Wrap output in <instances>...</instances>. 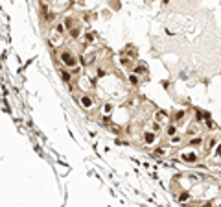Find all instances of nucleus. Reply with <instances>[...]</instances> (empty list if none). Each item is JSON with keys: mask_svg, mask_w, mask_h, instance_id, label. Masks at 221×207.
Here are the masks:
<instances>
[{"mask_svg": "<svg viewBox=\"0 0 221 207\" xmlns=\"http://www.w3.org/2000/svg\"><path fill=\"white\" fill-rule=\"evenodd\" d=\"M201 144H203L201 137H195V139H192V141H190V146H201Z\"/></svg>", "mask_w": 221, "mask_h": 207, "instance_id": "7", "label": "nucleus"}, {"mask_svg": "<svg viewBox=\"0 0 221 207\" xmlns=\"http://www.w3.org/2000/svg\"><path fill=\"white\" fill-rule=\"evenodd\" d=\"M87 41H89V43H92V41H94V35H92V33H89V35H87Z\"/></svg>", "mask_w": 221, "mask_h": 207, "instance_id": "14", "label": "nucleus"}, {"mask_svg": "<svg viewBox=\"0 0 221 207\" xmlns=\"http://www.w3.org/2000/svg\"><path fill=\"white\" fill-rule=\"evenodd\" d=\"M183 159H184V161H190V163H194V161H197V155H195V154H183Z\"/></svg>", "mask_w": 221, "mask_h": 207, "instance_id": "4", "label": "nucleus"}, {"mask_svg": "<svg viewBox=\"0 0 221 207\" xmlns=\"http://www.w3.org/2000/svg\"><path fill=\"white\" fill-rule=\"evenodd\" d=\"M216 154H218V155H219V157H221V144L218 146V148H216Z\"/></svg>", "mask_w": 221, "mask_h": 207, "instance_id": "16", "label": "nucleus"}, {"mask_svg": "<svg viewBox=\"0 0 221 207\" xmlns=\"http://www.w3.org/2000/svg\"><path fill=\"white\" fill-rule=\"evenodd\" d=\"M144 141H146L148 144H151L153 141H155V133H153V131H148V133L144 135Z\"/></svg>", "mask_w": 221, "mask_h": 207, "instance_id": "3", "label": "nucleus"}, {"mask_svg": "<svg viewBox=\"0 0 221 207\" xmlns=\"http://www.w3.org/2000/svg\"><path fill=\"white\" fill-rule=\"evenodd\" d=\"M129 80H131V83H133V85H138V78H137V74H131V78H129Z\"/></svg>", "mask_w": 221, "mask_h": 207, "instance_id": "9", "label": "nucleus"}, {"mask_svg": "<svg viewBox=\"0 0 221 207\" xmlns=\"http://www.w3.org/2000/svg\"><path fill=\"white\" fill-rule=\"evenodd\" d=\"M79 102H81L83 107H90V105H92V100H90L89 96H81V100H79Z\"/></svg>", "mask_w": 221, "mask_h": 207, "instance_id": "5", "label": "nucleus"}, {"mask_svg": "<svg viewBox=\"0 0 221 207\" xmlns=\"http://www.w3.org/2000/svg\"><path fill=\"white\" fill-rule=\"evenodd\" d=\"M168 133H170V135L175 133V126H170V128H168Z\"/></svg>", "mask_w": 221, "mask_h": 207, "instance_id": "13", "label": "nucleus"}, {"mask_svg": "<svg viewBox=\"0 0 221 207\" xmlns=\"http://www.w3.org/2000/svg\"><path fill=\"white\" fill-rule=\"evenodd\" d=\"M133 72H135V74H140V72H146V67H144V65H142V67H140V65H138V67H137V69H135V70H133Z\"/></svg>", "mask_w": 221, "mask_h": 207, "instance_id": "8", "label": "nucleus"}, {"mask_svg": "<svg viewBox=\"0 0 221 207\" xmlns=\"http://www.w3.org/2000/svg\"><path fill=\"white\" fill-rule=\"evenodd\" d=\"M68 30H70V35H72L74 39L79 37V28H78V26H76V28H68Z\"/></svg>", "mask_w": 221, "mask_h": 207, "instance_id": "6", "label": "nucleus"}, {"mask_svg": "<svg viewBox=\"0 0 221 207\" xmlns=\"http://www.w3.org/2000/svg\"><path fill=\"white\" fill-rule=\"evenodd\" d=\"M59 57H61V61L67 65V67H74V65H76V59H74V55L70 54V52H67V50H63V52L59 54Z\"/></svg>", "mask_w": 221, "mask_h": 207, "instance_id": "1", "label": "nucleus"}, {"mask_svg": "<svg viewBox=\"0 0 221 207\" xmlns=\"http://www.w3.org/2000/svg\"><path fill=\"white\" fill-rule=\"evenodd\" d=\"M188 196H190L188 192H184V194H181V198H179V200H181V201H184V200H188Z\"/></svg>", "mask_w": 221, "mask_h": 207, "instance_id": "10", "label": "nucleus"}, {"mask_svg": "<svg viewBox=\"0 0 221 207\" xmlns=\"http://www.w3.org/2000/svg\"><path fill=\"white\" fill-rule=\"evenodd\" d=\"M183 117H184V113H183V111H179V113L175 115V118H177V120H181V118H183Z\"/></svg>", "mask_w": 221, "mask_h": 207, "instance_id": "11", "label": "nucleus"}, {"mask_svg": "<svg viewBox=\"0 0 221 207\" xmlns=\"http://www.w3.org/2000/svg\"><path fill=\"white\" fill-rule=\"evenodd\" d=\"M102 76H105V70L103 69H98V78H102Z\"/></svg>", "mask_w": 221, "mask_h": 207, "instance_id": "12", "label": "nucleus"}, {"mask_svg": "<svg viewBox=\"0 0 221 207\" xmlns=\"http://www.w3.org/2000/svg\"><path fill=\"white\" fill-rule=\"evenodd\" d=\"M155 154H157V155H162V154H164V150H162V148H159V150H155Z\"/></svg>", "mask_w": 221, "mask_h": 207, "instance_id": "15", "label": "nucleus"}, {"mask_svg": "<svg viewBox=\"0 0 221 207\" xmlns=\"http://www.w3.org/2000/svg\"><path fill=\"white\" fill-rule=\"evenodd\" d=\"M59 76L63 78V82L70 83V72H67V70H65V69H59Z\"/></svg>", "mask_w": 221, "mask_h": 207, "instance_id": "2", "label": "nucleus"}]
</instances>
